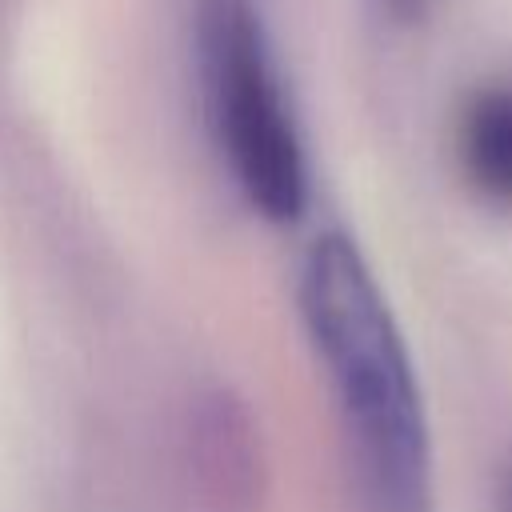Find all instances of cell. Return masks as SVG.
Masks as SVG:
<instances>
[{
	"instance_id": "1",
	"label": "cell",
	"mask_w": 512,
	"mask_h": 512,
	"mask_svg": "<svg viewBox=\"0 0 512 512\" xmlns=\"http://www.w3.org/2000/svg\"><path fill=\"white\" fill-rule=\"evenodd\" d=\"M308 340L328 372L364 512L432 508V432L392 304L360 244L320 232L296 276Z\"/></svg>"
},
{
	"instance_id": "2",
	"label": "cell",
	"mask_w": 512,
	"mask_h": 512,
	"mask_svg": "<svg viewBox=\"0 0 512 512\" xmlns=\"http://www.w3.org/2000/svg\"><path fill=\"white\" fill-rule=\"evenodd\" d=\"M196 64L220 156L240 192L268 220H296L308 200V164L260 8L252 0H196Z\"/></svg>"
},
{
	"instance_id": "3",
	"label": "cell",
	"mask_w": 512,
	"mask_h": 512,
	"mask_svg": "<svg viewBox=\"0 0 512 512\" xmlns=\"http://www.w3.org/2000/svg\"><path fill=\"white\" fill-rule=\"evenodd\" d=\"M192 468L212 512H256L264 496L260 436L248 404L212 388L192 412Z\"/></svg>"
},
{
	"instance_id": "4",
	"label": "cell",
	"mask_w": 512,
	"mask_h": 512,
	"mask_svg": "<svg viewBox=\"0 0 512 512\" xmlns=\"http://www.w3.org/2000/svg\"><path fill=\"white\" fill-rule=\"evenodd\" d=\"M452 144L468 188L512 212V76H492L460 100Z\"/></svg>"
},
{
	"instance_id": "5",
	"label": "cell",
	"mask_w": 512,
	"mask_h": 512,
	"mask_svg": "<svg viewBox=\"0 0 512 512\" xmlns=\"http://www.w3.org/2000/svg\"><path fill=\"white\" fill-rule=\"evenodd\" d=\"M384 4V12L396 20V24H420L432 8H436V0H380Z\"/></svg>"
},
{
	"instance_id": "6",
	"label": "cell",
	"mask_w": 512,
	"mask_h": 512,
	"mask_svg": "<svg viewBox=\"0 0 512 512\" xmlns=\"http://www.w3.org/2000/svg\"><path fill=\"white\" fill-rule=\"evenodd\" d=\"M496 512H512V460L504 464L500 484H496Z\"/></svg>"
}]
</instances>
